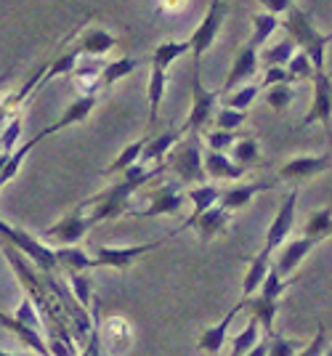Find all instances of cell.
Listing matches in <instances>:
<instances>
[{"label": "cell", "instance_id": "1", "mask_svg": "<svg viewBox=\"0 0 332 356\" xmlns=\"http://www.w3.org/2000/svg\"><path fill=\"white\" fill-rule=\"evenodd\" d=\"M282 27L287 30V38L311 59L314 70H324V48H327L330 40H327V35H322V32L314 27L311 16L306 14L303 8H298V6H292L285 14Z\"/></svg>", "mask_w": 332, "mask_h": 356}, {"label": "cell", "instance_id": "2", "mask_svg": "<svg viewBox=\"0 0 332 356\" xmlns=\"http://www.w3.org/2000/svg\"><path fill=\"white\" fill-rule=\"evenodd\" d=\"M138 189L128 181L125 176H120L109 189H104L101 194H93L91 200H85L83 202V208H91V223L101 221H115V218H120L128 213V202H131V197L136 194Z\"/></svg>", "mask_w": 332, "mask_h": 356}, {"label": "cell", "instance_id": "3", "mask_svg": "<svg viewBox=\"0 0 332 356\" xmlns=\"http://www.w3.org/2000/svg\"><path fill=\"white\" fill-rule=\"evenodd\" d=\"M202 147H199V134L183 136L176 147L167 152V168L181 178L183 184H202L205 181V165H202Z\"/></svg>", "mask_w": 332, "mask_h": 356}, {"label": "cell", "instance_id": "4", "mask_svg": "<svg viewBox=\"0 0 332 356\" xmlns=\"http://www.w3.org/2000/svg\"><path fill=\"white\" fill-rule=\"evenodd\" d=\"M215 102H218V93L205 88L202 72H199V61L192 59V109H189L183 131L186 134H199L215 115Z\"/></svg>", "mask_w": 332, "mask_h": 356}, {"label": "cell", "instance_id": "5", "mask_svg": "<svg viewBox=\"0 0 332 356\" xmlns=\"http://www.w3.org/2000/svg\"><path fill=\"white\" fill-rule=\"evenodd\" d=\"M224 16H226V6L224 0H210V8L205 11L199 27L194 30V35L189 38V45H192V59L199 61L205 51H210V45L215 43L218 38V30L224 24Z\"/></svg>", "mask_w": 332, "mask_h": 356}, {"label": "cell", "instance_id": "6", "mask_svg": "<svg viewBox=\"0 0 332 356\" xmlns=\"http://www.w3.org/2000/svg\"><path fill=\"white\" fill-rule=\"evenodd\" d=\"M163 242H167V239L163 237V239H154V242H144V245H131V248H99V252H96V268L109 266L125 274V271L133 268V264H136L141 255L157 250Z\"/></svg>", "mask_w": 332, "mask_h": 356}, {"label": "cell", "instance_id": "7", "mask_svg": "<svg viewBox=\"0 0 332 356\" xmlns=\"http://www.w3.org/2000/svg\"><path fill=\"white\" fill-rule=\"evenodd\" d=\"M295 208H298V189H290V194L282 200V205L274 216L269 232H266L263 248H269L274 252L276 248H282V242H287L290 232H292V223H295Z\"/></svg>", "mask_w": 332, "mask_h": 356}, {"label": "cell", "instance_id": "8", "mask_svg": "<svg viewBox=\"0 0 332 356\" xmlns=\"http://www.w3.org/2000/svg\"><path fill=\"white\" fill-rule=\"evenodd\" d=\"M91 229H93L91 218L83 216V205H80V208L72 210L69 216H64L61 221H56L53 226H48L46 232H43V237L53 239V242H59L61 248H64V245H77Z\"/></svg>", "mask_w": 332, "mask_h": 356}, {"label": "cell", "instance_id": "9", "mask_svg": "<svg viewBox=\"0 0 332 356\" xmlns=\"http://www.w3.org/2000/svg\"><path fill=\"white\" fill-rule=\"evenodd\" d=\"M96 93H83V96H77L72 104L67 106V112L61 115V120H56V122H51L48 128H43V131H38V136L32 138V141H27L32 149L38 147L43 138H48V136L59 134V131H64V128H69V125H77V122H83V120L88 118L93 112V106H96Z\"/></svg>", "mask_w": 332, "mask_h": 356}, {"label": "cell", "instance_id": "10", "mask_svg": "<svg viewBox=\"0 0 332 356\" xmlns=\"http://www.w3.org/2000/svg\"><path fill=\"white\" fill-rule=\"evenodd\" d=\"M311 80H314V102H311L308 112H306V118H303V128H308V125H314V122L330 125V120H332V80H330V74L324 72V70H317Z\"/></svg>", "mask_w": 332, "mask_h": 356}, {"label": "cell", "instance_id": "11", "mask_svg": "<svg viewBox=\"0 0 332 356\" xmlns=\"http://www.w3.org/2000/svg\"><path fill=\"white\" fill-rule=\"evenodd\" d=\"M332 168V154H303V157H292L290 163L279 168V181H292L301 184L308 178L319 176Z\"/></svg>", "mask_w": 332, "mask_h": 356}, {"label": "cell", "instance_id": "12", "mask_svg": "<svg viewBox=\"0 0 332 356\" xmlns=\"http://www.w3.org/2000/svg\"><path fill=\"white\" fill-rule=\"evenodd\" d=\"M247 306V300L242 298L240 303H234L231 306V312L218 322V325H210L202 330V335H199V341H197V348H199V354L205 356H218L221 354V348H224V343H226V335H229V327H231V322L240 316V312Z\"/></svg>", "mask_w": 332, "mask_h": 356}, {"label": "cell", "instance_id": "13", "mask_svg": "<svg viewBox=\"0 0 332 356\" xmlns=\"http://www.w3.org/2000/svg\"><path fill=\"white\" fill-rule=\"evenodd\" d=\"M99 303L93 300L91 303V316L96 319V325H99V332H101V346H106L109 351H122V348H128V343H131V325L122 319V316H109L101 327V319H99V309H96Z\"/></svg>", "mask_w": 332, "mask_h": 356}, {"label": "cell", "instance_id": "14", "mask_svg": "<svg viewBox=\"0 0 332 356\" xmlns=\"http://www.w3.org/2000/svg\"><path fill=\"white\" fill-rule=\"evenodd\" d=\"M149 208L147 210H138V213H131L136 218H154V216H179V210L183 208V197L176 186H160L157 192H151L149 197Z\"/></svg>", "mask_w": 332, "mask_h": 356}, {"label": "cell", "instance_id": "15", "mask_svg": "<svg viewBox=\"0 0 332 356\" xmlns=\"http://www.w3.org/2000/svg\"><path fill=\"white\" fill-rule=\"evenodd\" d=\"M258 72V48L253 43H247L237 54V59L229 70L226 80H224V93H231L234 88H240L244 80H250Z\"/></svg>", "mask_w": 332, "mask_h": 356}, {"label": "cell", "instance_id": "16", "mask_svg": "<svg viewBox=\"0 0 332 356\" xmlns=\"http://www.w3.org/2000/svg\"><path fill=\"white\" fill-rule=\"evenodd\" d=\"M319 242H314L311 237H298V239H292V242H287L285 248L279 250V255H276V261H274V268L282 274V277H290L295 268L303 264V258L308 255V252L317 248Z\"/></svg>", "mask_w": 332, "mask_h": 356}, {"label": "cell", "instance_id": "17", "mask_svg": "<svg viewBox=\"0 0 332 356\" xmlns=\"http://www.w3.org/2000/svg\"><path fill=\"white\" fill-rule=\"evenodd\" d=\"M48 67H51V64H43L40 70H35L32 77H27V83H24L22 88L16 90V93H11V96H6V99L0 102V131H3V125L14 118L19 109H22V104L27 102V96H30L32 90L38 88V86H43V77H46Z\"/></svg>", "mask_w": 332, "mask_h": 356}, {"label": "cell", "instance_id": "18", "mask_svg": "<svg viewBox=\"0 0 332 356\" xmlns=\"http://www.w3.org/2000/svg\"><path fill=\"white\" fill-rule=\"evenodd\" d=\"M0 325L6 327L14 338H19V343H24L27 348H30L32 354L38 356H51V348H48V343L43 341V335H40V330H35V327L24 325V322H19L16 316H8V314L0 312Z\"/></svg>", "mask_w": 332, "mask_h": 356}, {"label": "cell", "instance_id": "19", "mask_svg": "<svg viewBox=\"0 0 332 356\" xmlns=\"http://www.w3.org/2000/svg\"><path fill=\"white\" fill-rule=\"evenodd\" d=\"M276 184H279V181H258V184H240V186H231V189H226V192H221L218 205H221L224 210H229V213L242 210L256 194L269 192V189H274Z\"/></svg>", "mask_w": 332, "mask_h": 356}, {"label": "cell", "instance_id": "20", "mask_svg": "<svg viewBox=\"0 0 332 356\" xmlns=\"http://www.w3.org/2000/svg\"><path fill=\"white\" fill-rule=\"evenodd\" d=\"M272 264H274V252L269 248H260L258 255L253 258V264L247 268V274H244V280H242V298H253L260 290V284L263 280L269 277V271H272Z\"/></svg>", "mask_w": 332, "mask_h": 356}, {"label": "cell", "instance_id": "21", "mask_svg": "<svg viewBox=\"0 0 332 356\" xmlns=\"http://www.w3.org/2000/svg\"><path fill=\"white\" fill-rule=\"evenodd\" d=\"M202 165H205V176L215 178V181H226V178H242L247 173V168H240L231 157H226L224 152H213L208 149L205 157H202Z\"/></svg>", "mask_w": 332, "mask_h": 356}, {"label": "cell", "instance_id": "22", "mask_svg": "<svg viewBox=\"0 0 332 356\" xmlns=\"http://www.w3.org/2000/svg\"><path fill=\"white\" fill-rule=\"evenodd\" d=\"M115 45H117V38H115L112 32L101 30V27H93V30H88L80 38L77 51H80V56H93V59H99V56L109 54Z\"/></svg>", "mask_w": 332, "mask_h": 356}, {"label": "cell", "instance_id": "23", "mask_svg": "<svg viewBox=\"0 0 332 356\" xmlns=\"http://www.w3.org/2000/svg\"><path fill=\"white\" fill-rule=\"evenodd\" d=\"M229 226V210H224L221 205H213L208 213H202L199 218L194 221V229L197 237L202 239V242H210V239H215L224 229Z\"/></svg>", "mask_w": 332, "mask_h": 356}, {"label": "cell", "instance_id": "24", "mask_svg": "<svg viewBox=\"0 0 332 356\" xmlns=\"http://www.w3.org/2000/svg\"><path fill=\"white\" fill-rule=\"evenodd\" d=\"M186 197L192 200L194 213L189 216V221L183 223L181 229H192V226H194V221L202 216V213H208L213 205H218V197H221V192H218L215 186H210V184H197V186H192V189H189V194H186Z\"/></svg>", "mask_w": 332, "mask_h": 356}, {"label": "cell", "instance_id": "25", "mask_svg": "<svg viewBox=\"0 0 332 356\" xmlns=\"http://www.w3.org/2000/svg\"><path fill=\"white\" fill-rule=\"evenodd\" d=\"M53 252H56V264L64 271H69V274H85V271L96 268V258L85 255L77 245H64V248H59V250Z\"/></svg>", "mask_w": 332, "mask_h": 356}, {"label": "cell", "instance_id": "26", "mask_svg": "<svg viewBox=\"0 0 332 356\" xmlns=\"http://www.w3.org/2000/svg\"><path fill=\"white\" fill-rule=\"evenodd\" d=\"M183 131H165L160 136H149L147 138V147H144V154H141V163H160L163 157H167V152L176 147L183 138Z\"/></svg>", "mask_w": 332, "mask_h": 356}, {"label": "cell", "instance_id": "27", "mask_svg": "<svg viewBox=\"0 0 332 356\" xmlns=\"http://www.w3.org/2000/svg\"><path fill=\"white\" fill-rule=\"evenodd\" d=\"M165 90H167V74L165 70H157L151 67V77H149V86H147V96H149V122L147 128H154L157 125V118H160V106H163V99H165Z\"/></svg>", "mask_w": 332, "mask_h": 356}, {"label": "cell", "instance_id": "28", "mask_svg": "<svg viewBox=\"0 0 332 356\" xmlns=\"http://www.w3.org/2000/svg\"><path fill=\"white\" fill-rule=\"evenodd\" d=\"M147 138H149V136H141L138 141H133V144H128V147L122 149L120 154L112 160V165L104 168V178L122 176L128 168H133V165L141 163V154H144V147H147Z\"/></svg>", "mask_w": 332, "mask_h": 356}, {"label": "cell", "instance_id": "29", "mask_svg": "<svg viewBox=\"0 0 332 356\" xmlns=\"http://www.w3.org/2000/svg\"><path fill=\"white\" fill-rule=\"evenodd\" d=\"M244 300H247L250 314L260 322L263 332H266V338H272L274 335V319H276V309H279L276 303H279V300H272V298L260 296V293H256L253 298H244Z\"/></svg>", "mask_w": 332, "mask_h": 356}, {"label": "cell", "instance_id": "30", "mask_svg": "<svg viewBox=\"0 0 332 356\" xmlns=\"http://www.w3.org/2000/svg\"><path fill=\"white\" fill-rule=\"evenodd\" d=\"M189 51H192L189 40H167V43H160L151 51V67L167 70L173 61L181 59L183 54H189Z\"/></svg>", "mask_w": 332, "mask_h": 356}, {"label": "cell", "instance_id": "31", "mask_svg": "<svg viewBox=\"0 0 332 356\" xmlns=\"http://www.w3.org/2000/svg\"><path fill=\"white\" fill-rule=\"evenodd\" d=\"M303 237H311L314 242H322V239L332 237V205H327V208H322L308 216L306 229H303Z\"/></svg>", "mask_w": 332, "mask_h": 356}, {"label": "cell", "instance_id": "32", "mask_svg": "<svg viewBox=\"0 0 332 356\" xmlns=\"http://www.w3.org/2000/svg\"><path fill=\"white\" fill-rule=\"evenodd\" d=\"M260 157V147L253 136H244V138H237V144L231 147V160L240 165V168H253Z\"/></svg>", "mask_w": 332, "mask_h": 356}, {"label": "cell", "instance_id": "33", "mask_svg": "<svg viewBox=\"0 0 332 356\" xmlns=\"http://www.w3.org/2000/svg\"><path fill=\"white\" fill-rule=\"evenodd\" d=\"M260 330H263L260 322L253 316V319L247 322V327L242 330L234 341H231V356H244L253 346H258V343H260Z\"/></svg>", "mask_w": 332, "mask_h": 356}, {"label": "cell", "instance_id": "34", "mask_svg": "<svg viewBox=\"0 0 332 356\" xmlns=\"http://www.w3.org/2000/svg\"><path fill=\"white\" fill-rule=\"evenodd\" d=\"M133 70H136V59L112 61V64H106V67H104V72H101V77H99V86H101V88H112L117 80L128 77Z\"/></svg>", "mask_w": 332, "mask_h": 356}, {"label": "cell", "instance_id": "35", "mask_svg": "<svg viewBox=\"0 0 332 356\" xmlns=\"http://www.w3.org/2000/svg\"><path fill=\"white\" fill-rule=\"evenodd\" d=\"M276 27H279V19L274 14H256L253 16V38H250V43L256 45V48H260V45L272 38Z\"/></svg>", "mask_w": 332, "mask_h": 356}, {"label": "cell", "instance_id": "36", "mask_svg": "<svg viewBox=\"0 0 332 356\" xmlns=\"http://www.w3.org/2000/svg\"><path fill=\"white\" fill-rule=\"evenodd\" d=\"M298 45L292 43L290 38H285V40H279V43H274L269 51H263V61L269 64V67H287V61L292 59L298 51H295Z\"/></svg>", "mask_w": 332, "mask_h": 356}, {"label": "cell", "instance_id": "37", "mask_svg": "<svg viewBox=\"0 0 332 356\" xmlns=\"http://www.w3.org/2000/svg\"><path fill=\"white\" fill-rule=\"evenodd\" d=\"M258 93H260V86H240V88H234L231 93H226V99H224V106H231V109H240V112H247V106L253 104L258 99Z\"/></svg>", "mask_w": 332, "mask_h": 356}, {"label": "cell", "instance_id": "38", "mask_svg": "<svg viewBox=\"0 0 332 356\" xmlns=\"http://www.w3.org/2000/svg\"><path fill=\"white\" fill-rule=\"evenodd\" d=\"M77 61H80V51H77V48L64 51L59 59L48 67L46 77H43V86H46V83H51L53 77H59V74H72V72H75V67H77Z\"/></svg>", "mask_w": 332, "mask_h": 356}, {"label": "cell", "instance_id": "39", "mask_svg": "<svg viewBox=\"0 0 332 356\" xmlns=\"http://www.w3.org/2000/svg\"><path fill=\"white\" fill-rule=\"evenodd\" d=\"M292 99H295L292 83H279V86L266 88V104L272 106L274 112H285L287 106L292 104Z\"/></svg>", "mask_w": 332, "mask_h": 356}, {"label": "cell", "instance_id": "40", "mask_svg": "<svg viewBox=\"0 0 332 356\" xmlns=\"http://www.w3.org/2000/svg\"><path fill=\"white\" fill-rule=\"evenodd\" d=\"M22 128H24L22 112H16L14 118L3 125V131H0V147H3V152H6V154H14V152H16V144H19Z\"/></svg>", "mask_w": 332, "mask_h": 356}, {"label": "cell", "instance_id": "41", "mask_svg": "<svg viewBox=\"0 0 332 356\" xmlns=\"http://www.w3.org/2000/svg\"><path fill=\"white\" fill-rule=\"evenodd\" d=\"M30 152H32L30 144H22V147L16 149L14 154H11V157L3 163V168H0V189H3V186H6V184H8V181L16 176V173H19V168H22L24 157H27Z\"/></svg>", "mask_w": 332, "mask_h": 356}, {"label": "cell", "instance_id": "42", "mask_svg": "<svg viewBox=\"0 0 332 356\" xmlns=\"http://www.w3.org/2000/svg\"><path fill=\"white\" fill-rule=\"evenodd\" d=\"M287 72L292 74V80H311L314 77V64H311V59L303 54V51H298L292 59L287 61Z\"/></svg>", "mask_w": 332, "mask_h": 356}, {"label": "cell", "instance_id": "43", "mask_svg": "<svg viewBox=\"0 0 332 356\" xmlns=\"http://www.w3.org/2000/svg\"><path fill=\"white\" fill-rule=\"evenodd\" d=\"M285 290H287L285 277H282L272 264V271H269V277L263 280V284H260V290H258V293H260V296H266V298H272V300H279Z\"/></svg>", "mask_w": 332, "mask_h": 356}, {"label": "cell", "instance_id": "44", "mask_svg": "<svg viewBox=\"0 0 332 356\" xmlns=\"http://www.w3.org/2000/svg\"><path fill=\"white\" fill-rule=\"evenodd\" d=\"M244 120H247V115L240 112V109H231V106H224L221 112H215V125H218V131H237Z\"/></svg>", "mask_w": 332, "mask_h": 356}, {"label": "cell", "instance_id": "45", "mask_svg": "<svg viewBox=\"0 0 332 356\" xmlns=\"http://www.w3.org/2000/svg\"><path fill=\"white\" fill-rule=\"evenodd\" d=\"M69 282H72V290H75V298L83 303V306H91L93 296H91V280L85 274H69Z\"/></svg>", "mask_w": 332, "mask_h": 356}, {"label": "cell", "instance_id": "46", "mask_svg": "<svg viewBox=\"0 0 332 356\" xmlns=\"http://www.w3.org/2000/svg\"><path fill=\"white\" fill-rule=\"evenodd\" d=\"M237 138L240 136L234 134V131H213L208 136V149H213V152H226V149H231L237 144Z\"/></svg>", "mask_w": 332, "mask_h": 356}, {"label": "cell", "instance_id": "47", "mask_svg": "<svg viewBox=\"0 0 332 356\" xmlns=\"http://www.w3.org/2000/svg\"><path fill=\"white\" fill-rule=\"evenodd\" d=\"M16 319H19V322H24V325L35 327V330H40V316H38L35 300H32L30 296L22 298V306H19V312H16Z\"/></svg>", "mask_w": 332, "mask_h": 356}, {"label": "cell", "instance_id": "48", "mask_svg": "<svg viewBox=\"0 0 332 356\" xmlns=\"http://www.w3.org/2000/svg\"><path fill=\"white\" fill-rule=\"evenodd\" d=\"M324 351H327V330H324V325H319L314 341L308 343L306 348H301L295 356H324Z\"/></svg>", "mask_w": 332, "mask_h": 356}, {"label": "cell", "instance_id": "49", "mask_svg": "<svg viewBox=\"0 0 332 356\" xmlns=\"http://www.w3.org/2000/svg\"><path fill=\"white\" fill-rule=\"evenodd\" d=\"M295 343L290 341V338H282V335H276L274 332L272 338H269V356H295Z\"/></svg>", "mask_w": 332, "mask_h": 356}, {"label": "cell", "instance_id": "50", "mask_svg": "<svg viewBox=\"0 0 332 356\" xmlns=\"http://www.w3.org/2000/svg\"><path fill=\"white\" fill-rule=\"evenodd\" d=\"M279 83H295V80H292V74L287 72V67H269L266 74H263L260 88H272V86H279Z\"/></svg>", "mask_w": 332, "mask_h": 356}, {"label": "cell", "instance_id": "51", "mask_svg": "<svg viewBox=\"0 0 332 356\" xmlns=\"http://www.w3.org/2000/svg\"><path fill=\"white\" fill-rule=\"evenodd\" d=\"M258 3L266 8V14H274V16L287 14L295 6V0H258Z\"/></svg>", "mask_w": 332, "mask_h": 356}, {"label": "cell", "instance_id": "52", "mask_svg": "<svg viewBox=\"0 0 332 356\" xmlns=\"http://www.w3.org/2000/svg\"><path fill=\"white\" fill-rule=\"evenodd\" d=\"M244 356H269V338H260V343L253 346Z\"/></svg>", "mask_w": 332, "mask_h": 356}, {"label": "cell", "instance_id": "53", "mask_svg": "<svg viewBox=\"0 0 332 356\" xmlns=\"http://www.w3.org/2000/svg\"><path fill=\"white\" fill-rule=\"evenodd\" d=\"M8 80H11V72H3V74H0V90H3V86H6Z\"/></svg>", "mask_w": 332, "mask_h": 356}, {"label": "cell", "instance_id": "54", "mask_svg": "<svg viewBox=\"0 0 332 356\" xmlns=\"http://www.w3.org/2000/svg\"><path fill=\"white\" fill-rule=\"evenodd\" d=\"M0 356H32V354H11V351H0ZM38 356V354H35Z\"/></svg>", "mask_w": 332, "mask_h": 356}, {"label": "cell", "instance_id": "55", "mask_svg": "<svg viewBox=\"0 0 332 356\" xmlns=\"http://www.w3.org/2000/svg\"><path fill=\"white\" fill-rule=\"evenodd\" d=\"M324 356H332V346L327 348V351H324Z\"/></svg>", "mask_w": 332, "mask_h": 356}, {"label": "cell", "instance_id": "56", "mask_svg": "<svg viewBox=\"0 0 332 356\" xmlns=\"http://www.w3.org/2000/svg\"><path fill=\"white\" fill-rule=\"evenodd\" d=\"M327 40H332V32H330V35H327Z\"/></svg>", "mask_w": 332, "mask_h": 356}]
</instances>
